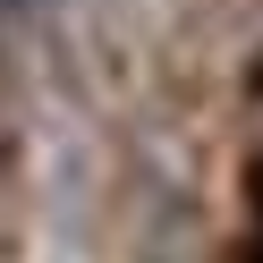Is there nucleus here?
I'll return each mask as SVG.
<instances>
[{"mask_svg":"<svg viewBox=\"0 0 263 263\" xmlns=\"http://www.w3.org/2000/svg\"><path fill=\"white\" fill-rule=\"evenodd\" d=\"M17 9H43V0H17Z\"/></svg>","mask_w":263,"mask_h":263,"instance_id":"f257e3e1","label":"nucleus"}]
</instances>
